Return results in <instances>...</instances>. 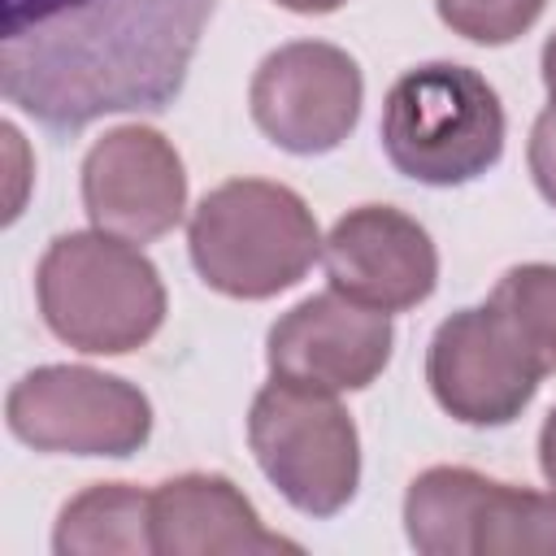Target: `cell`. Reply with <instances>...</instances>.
I'll use <instances>...</instances> for the list:
<instances>
[{
	"instance_id": "1",
	"label": "cell",
	"mask_w": 556,
	"mask_h": 556,
	"mask_svg": "<svg viewBox=\"0 0 556 556\" xmlns=\"http://www.w3.org/2000/svg\"><path fill=\"white\" fill-rule=\"evenodd\" d=\"M213 0H4L0 91L48 130L165 109Z\"/></svg>"
},
{
	"instance_id": "2",
	"label": "cell",
	"mask_w": 556,
	"mask_h": 556,
	"mask_svg": "<svg viewBox=\"0 0 556 556\" xmlns=\"http://www.w3.org/2000/svg\"><path fill=\"white\" fill-rule=\"evenodd\" d=\"M382 148L404 178L430 187L469 182L504 148L500 100L469 65H417L387 91Z\"/></svg>"
},
{
	"instance_id": "3",
	"label": "cell",
	"mask_w": 556,
	"mask_h": 556,
	"mask_svg": "<svg viewBox=\"0 0 556 556\" xmlns=\"http://www.w3.org/2000/svg\"><path fill=\"white\" fill-rule=\"evenodd\" d=\"M39 304L52 334L83 352H126L165 313L156 269L109 235H61L39 261Z\"/></svg>"
},
{
	"instance_id": "4",
	"label": "cell",
	"mask_w": 556,
	"mask_h": 556,
	"mask_svg": "<svg viewBox=\"0 0 556 556\" xmlns=\"http://www.w3.org/2000/svg\"><path fill=\"white\" fill-rule=\"evenodd\" d=\"M191 256L226 295H274L317 256V226L300 195L269 182H226L191 217Z\"/></svg>"
},
{
	"instance_id": "5",
	"label": "cell",
	"mask_w": 556,
	"mask_h": 556,
	"mask_svg": "<svg viewBox=\"0 0 556 556\" xmlns=\"http://www.w3.org/2000/svg\"><path fill=\"white\" fill-rule=\"evenodd\" d=\"M252 447L282 495L304 513H334L356 482V434L317 387L278 378L256 395Z\"/></svg>"
},
{
	"instance_id": "6",
	"label": "cell",
	"mask_w": 556,
	"mask_h": 556,
	"mask_svg": "<svg viewBox=\"0 0 556 556\" xmlns=\"http://www.w3.org/2000/svg\"><path fill=\"white\" fill-rule=\"evenodd\" d=\"M9 430L48 452L126 456L148 439V400L122 378L48 365L9 391Z\"/></svg>"
},
{
	"instance_id": "7",
	"label": "cell",
	"mask_w": 556,
	"mask_h": 556,
	"mask_svg": "<svg viewBox=\"0 0 556 556\" xmlns=\"http://www.w3.org/2000/svg\"><path fill=\"white\" fill-rule=\"evenodd\" d=\"M539 374V361L495 304L456 313L430 343V387L439 404L473 426L513 421L534 395Z\"/></svg>"
},
{
	"instance_id": "8",
	"label": "cell",
	"mask_w": 556,
	"mask_h": 556,
	"mask_svg": "<svg viewBox=\"0 0 556 556\" xmlns=\"http://www.w3.org/2000/svg\"><path fill=\"white\" fill-rule=\"evenodd\" d=\"M361 104V74L352 56L326 43H291L265 56L252 83V113L274 143L291 152L334 148Z\"/></svg>"
},
{
	"instance_id": "9",
	"label": "cell",
	"mask_w": 556,
	"mask_h": 556,
	"mask_svg": "<svg viewBox=\"0 0 556 556\" xmlns=\"http://www.w3.org/2000/svg\"><path fill=\"white\" fill-rule=\"evenodd\" d=\"M391 352V321L382 308L343 295H313L269 334V365L304 387H365Z\"/></svg>"
},
{
	"instance_id": "10",
	"label": "cell",
	"mask_w": 556,
	"mask_h": 556,
	"mask_svg": "<svg viewBox=\"0 0 556 556\" xmlns=\"http://www.w3.org/2000/svg\"><path fill=\"white\" fill-rule=\"evenodd\" d=\"M83 200L100 230L152 239L182 213V165L156 130L122 126L87 152Z\"/></svg>"
},
{
	"instance_id": "11",
	"label": "cell",
	"mask_w": 556,
	"mask_h": 556,
	"mask_svg": "<svg viewBox=\"0 0 556 556\" xmlns=\"http://www.w3.org/2000/svg\"><path fill=\"white\" fill-rule=\"evenodd\" d=\"M334 291L374 308H408L434 287V248L417 222L395 208H356L326 239Z\"/></svg>"
},
{
	"instance_id": "12",
	"label": "cell",
	"mask_w": 556,
	"mask_h": 556,
	"mask_svg": "<svg viewBox=\"0 0 556 556\" xmlns=\"http://www.w3.org/2000/svg\"><path fill=\"white\" fill-rule=\"evenodd\" d=\"M491 304L504 313V321L517 330V339L530 348L539 369H556V269L552 265H526L504 274Z\"/></svg>"
},
{
	"instance_id": "13",
	"label": "cell",
	"mask_w": 556,
	"mask_h": 556,
	"mask_svg": "<svg viewBox=\"0 0 556 556\" xmlns=\"http://www.w3.org/2000/svg\"><path fill=\"white\" fill-rule=\"evenodd\" d=\"M543 9V0H439V13L465 30L469 39L482 43H504L513 39L521 26H530V17Z\"/></svg>"
},
{
	"instance_id": "14",
	"label": "cell",
	"mask_w": 556,
	"mask_h": 556,
	"mask_svg": "<svg viewBox=\"0 0 556 556\" xmlns=\"http://www.w3.org/2000/svg\"><path fill=\"white\" fill-rule=\"evenodd\" d=\"M530 165H534V178H539L543 195L556 204V104H552V109L539 117V126H534Z\"/></svg>"
},
{
	"instance_id": "15",
	"label": "cell",
	"mask_w": 556,
	"mask_h": 556,
	"mask_svg": "<svg viewBox=\"0 0 556 556\" xmlns=\"http://www.w3.org/2000/svg\"><path fill=\"white\" fill-rule=\"evenodd\" d=\"M539 452H543V473H547V482L556 486V408H552V417H547V426H543Z\"/></svg>"
},
{
	"instance_id": "16",
	"label": "cell",
	"mask_w": 556,
	"mask_h": 556,
	"mask_svg": "<svg viewBox=\"0 0 556 556\" xmlns=\"http://www.w3.org/2000/svg\"><path fill=\"white\" fill-rule=\"evenodd\" d=\"M543 78H547V91H552V104H556V35L543 48Z\"/></svg>"
},
{
	"instance_id": "17",
	"label": "cell",
	"mask_w": 556,
	"mask_h": 556,
	"mask_svg": "<svg viewBox=\"0 0 556 556\" xmlns=\"http://www.w3.org/2000/svg\"><path fill=\"white\" fill-rule=\"evenodd\" d=\"M287 9H300V13H321V9H334L339 0H282Z\"/></svg>"
}]
</instances>
